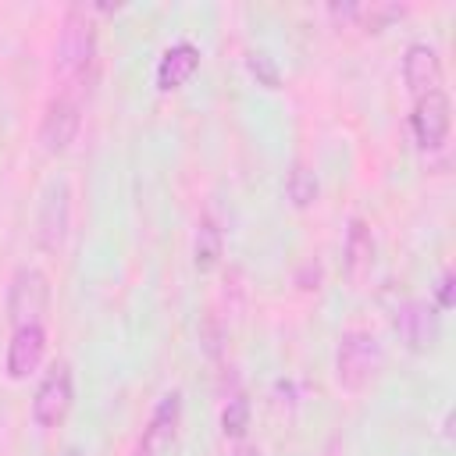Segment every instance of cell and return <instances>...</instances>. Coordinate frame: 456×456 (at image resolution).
Returning <instances> with one entry per match:
<instances>
[{
	"label": "cell",
	"instance_id": "1",
	"mask_svg": "<svg viewBox=\"0 0 456 456\" xmlns=\"http://www.w3.org/2000/svg\"><path fill=\"white\" fill-rule=\"evenodd\" d=\"M96 71V25L86 14V7H75L64 14L61 39L53 46V86L61 93L89 96V82Z\"/></svg>",
	"mask_w": 456,
	"mask_h": 456
},
{
	"label": "cell",
	"instance_id": "2",
	"mask_svg": "<svg viewBox=\"0 0 456 456\" xmlns=\"http://www.w3.org/2000/svg\"><path fill=\"white\" fill-rule=\"evenodd\" d=\"M381 342L363 331V328H349L338 335V349H335V381L346 392H360L378 370H381Z\"/></svg>",
	"mask_w": 456,
	"mask_h": 456
},
{
	"label": "cell",
	"instance_id": "3",
	"mask_svg": "<svg viewBox=\"0 0 456 456\" xmlns=\"http://www.w3.org/2000/svg\"><path fill=\"white\" fill-rule=\"evenodd\" d=\"M46 310H50V278L39 267L21 264L11 274V285H7V321H11V328L43 324Z\"/></svg>",
	"mask_w": 456,
	"mask_h": 456
},
{
	"label": "cell",
	"instance_id": "4",
	"mask_svg": "<svg viewBox=\"0 0 456 456\" xmlns=\"http://www.w3.org/2000/svg\"><path fill=\"white\" fill-rule=\"evenodd\" d=\"M75 403V378H71V363L57 360L50 363V370L43 374L36 395H32V420L39 428H61L64 417L71 413Z\"/></svg>",
	"mask_w": 456,
	"mask_h": 456
},
{
	"label": "cell",
	"instance_id": "5",
	"mask_svg": "<svg viewBox=\"0 0 456 456\" xmlns=\"http://www.w3.org/2000/svg\"><path fill=\"white\" fill-rule=\"evenodd\" d=\"M82 103H86L82 96L53 89V96L46 100L43 121H39V146H43V153L57 157V153H64L75 142L78 125H82Z\"/></svg>",
	"mask_w": 456,
	"mask_h": 456
},
{
	"label": "cell",
	"instance_id": "6",
	"mask_svg": "<svg viewBox=\"0 0 456 456\" xmlns=\"http://www.w3.org/2000/svg\"><path fill=\"white\" fill-rule=\"evenodd\" d=\"M68 228H71V192H68V185L61 178H53L43 189L39 214H36V242H39V249L61 253V246L68 239Z\"/></svg>",
	"mask_w": 456,
	"mask_h": 456
},
{
	"label": "cell",
	"instance_id": "7",
	"mask_svg": "<svg viewBox=\"0 0 456 456\" xmlns=\"http://www.w3.org/2000/svg\"><path fill=\"white\" fill-rule=\"evenodd\" d=\"M449 125H452V107H449L445 89H435V93H424L413 100L410 132L420 150H438L449 139Z\"/></svg>",
	"mask_w": 456,
	"mask_h": 456
},
{
	"label": "cell",
	"instance_id": "8",
	"mask_svg": "<svg viewBox=\"0 0 456 456\" xmlns=\"http://www.w3.org/2000/svg\"><path fill=\"white\" fill-rule=\"evenodd\" d=\"M178 420H182V395L178 392H164L160 403L150 413V424L142 428V438L135 445V456H167L178 435Z\"/></svg>",
	"mask_w": 456,
	"mask_h": 456
},
{
	"label": "cell",
	"instance_id": "9",
	"mask_svg": "<svg viewBox=\"0 0 456 456\" xmlns=\"http://www.w3.org/2000/svg\"><path fill=\"white\" fill-rule=\"evenodd\" d=\"M395 331H399V338L406 342L410 353H428L442 335L438 310L424 299H410L395 310Z\"/></svg>",
	"mask_w": 456,
	"mask_h": 456
},
{
	"label": "cell",
	"instance_id": "10",
	"mask_svg": "<svg viewBox=\"0 0 456 456\" xmlns=\"http://www.w3.org/2000/svg\"><path fill=\"white\" fill-rule=\"evenodd\" d=\"M46 356V328L43 324H25V328H14L11 342H7V378L11 381H25L28 374L39 370Z\"/></svg>",
	"mask_w": 456,
	"mask_h": 456
},
{
	"label": "cell",
	"instance_id": "11",
	"mask_svg": "<svg viewBox=\"0 0 456 456\" xmlns=\"http://www.w3.org/2000/svg\"><path fill=\"white\" fill-rule=\"evenodd\" d=\"M403 82L410 89V96H424L442 89V57L431 43H410L403 53Z\"/></svg>",
	"mask_w": 456,
	"mask_h": 456
},
{
	"label": "cell",
	"instance_id": "12",
	"mask_svg": "<svg viewBox=\"0 0 456 456\" xmlns=\"http://www.w3.org/2000/svg\"><path fill=\"white\" fill-rule=\"evenodd\" d=\"M342 253H346L342 264H346L349 281H353V285H363V281L370 278V271H374V253H378V246H374V232H370V224H367L363 217H349Z\"/></svg>",
	"mask_w": 456,
	"mask_h": 456
},
{
	"label": "cell",
	"instance_id": "13",
	"mask_svg": "<svg viewBox=\"0 0 456 456\" xmlns=\"http://www.w3.org/2000/svg\"><path fill=\"white\" fill-rule=\"evenodd\" d=\"M200 68V46L182 39V43H171L160 61H157V89L160 93H171V89H182Z\"/></svg>",
	"mask_w": 456,
	"mask_h": 456
},
{
	"label": "cell",
	"instance_id": "14",
	"mask_svg": "<svg viewBox=\"0 0 456 456\" xmlns=\"http://www.w3.org/2000/svg\"><path fill=\"white\" fill-rule=\"evenodd\" d=\"M224 253V232L217 224L214 214H203L200 224H196V242H192V260H196V271H214L217 260Z\"/></svg>",
	"mask_w": 456,
	"mask_h": 456
},
{
	"label": "cell",
	"instance_id": "15",
	"mask_svg": "<svg viewBox=\"0 0 456 456\" xmlns=\"http://www.w3.org/2000/svg\"><path fill=\"white\" fill-rule=\"evenodd\" d=\"M246 428H249V399L242 392H232L221 406V431H224V438L242 442Z\"/></svg>",
	"mask_w": 456,
	"mask_h": 456
},
{
	"label": "cell",
	"instance_id": "16",
	"mask_svg": "<svg viewBox=\"0 0 456 456\" xmlns=\"http://www.w3.org/2000/svg\"><path fill=\"white\" fill-rule=\"evenodd\" d=\"M285 192H289L292 207H299V210L310 207L317 200V178H314V171L303 167V164H292V171L285 178Z\"/></svg>",
	"mask_w": 456,
	"mask_h": 456
},
{
	"label": "cell",
	"instance_id": "17",
	"mask_svg": "<svg viewBox=\"0 0 456 456\" xmlns=\"http://www.w3.org/2000/svg\"><path fill=\"white\" fill-rule=\"evenodd\" d=\"M246 68H249V75H253L260 86L278 89L281 71H278V64H274V57H271V53H264V50H249V53H246Z\"/></svg>",
	"mask_w": 456,
	"mask_h": 456
},
{
	"label": "cell",
	"instance_id": "18",
	"mask_svg": "<svg viewBox=\"0 0 456 456\" xmlns=\"http://www.w3.org/2000/svg\"><path fill=\"white\" fill-rule=\"evenodd\" d=\"M452 271H442V278H438V289H435V310H449L452 303H456V292H452Z\"/></svg>",
	"mask_w": 456,
	"mask_h": 456
},
{
	"label": "cell",
	"instance_id": "19",
	"mask_svg": "<svg viewBox=\"0 0 456 456\" xmlns=\"http://www.w3.org/2000/svg\"><path fill=\"white\" fill-rule=\"evenodd\" d=\"M228 456H260V449L249 445V442H235V445L228 449Z\"/></svg>",
	"mask_w": 456,
	"mask_h": 456
}]
</instances>
